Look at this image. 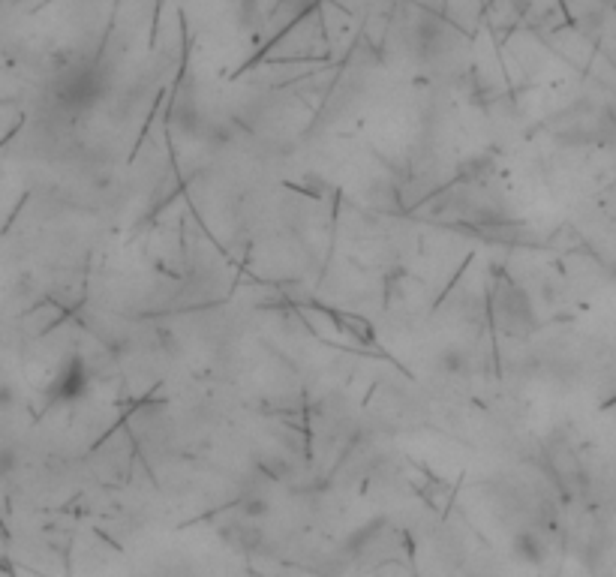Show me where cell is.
<instances>
[{
    "label": "cell",
    "instance_id": "6da1fadb",
    "mask_svg": "<svg viewBox=\"0 0 616 577\" xmlns=\"http://www.w3.org/2000/svg\"><path fill=\"white\" fill-rule=\"evenodd\" d=\"M514 553H517V559H523V562H541L544 553H547V544H544V538H541L538 532L523 529V532L514 538Z\"/></svg>",
    "mask_w": 616,
    "mask_h": 577
}]
</instances>
